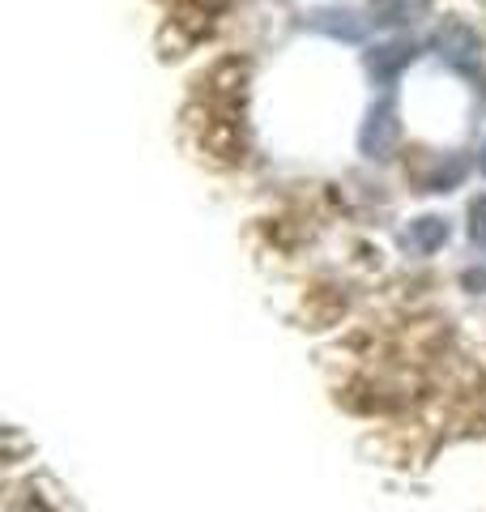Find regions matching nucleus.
Masks as SVG:
<instances>
[{"label": "nucleus", "mask_w": 486, "mask_h": 512, "mask_svg": "<svg viewBox=\"0 0 486 512\" xmlns=\"http://www.w3.org/2000/svg\"><path fill=\"white\" fill-rule=\"evenodd\" d=\"M474 239H478V244H486V197L474 205Z\"/></svg>", "instance_id": "obj_1"}, {"label": "nucleus", "mask_w": 486, "mask_h": 512, "mask_svg": "<svg viewBox=\"0 0 486 512\" xmlns=\"http://www.w3.org/2000/svg\"><path fill=\"white\" fill-rule=\"evenodd\" d=\"M482 167H486V158H482Z\"/></svg>", "instance_id": "obj_2"}]
</instances>
